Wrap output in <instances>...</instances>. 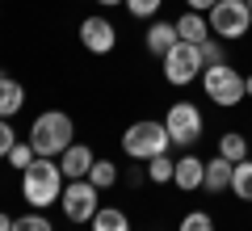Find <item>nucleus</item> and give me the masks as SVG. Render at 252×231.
I'll return each mask as SVG.
<instances>
[{
  "mask_svg": "<svg viewBox=\"0 0 252 231\" xmlns=\"http://www.w3.org/2000/svg\"><path fill=\"white\" fill-rule=\"evenodd\" d=\"M231 194L240 198V202H252V156L235 164V172H231Z\"/></svg>",
  "mask_w": 252,
  "mask_h": 231,
  "instance_id": "6ab92c4d",
  "label": "nucleus"
},
{
  "mask_svg": "<svg viewBox=\"0 0 252 231\" xmlns=\"http://www.w3.org/2000/svg\"><path fill=\"white\" fill-rule=\"evenodd\" d=\"M244 93H248V97H252V71H248V76H244Z\"/></svg>",
  "mask_w": 252,
  "mask_h": 231,
  "instance_id": "c756f323",
  "label": "nucleus"
},
{
  "mask_svg": "<svg viewBox=\"0 0 252 231\" xmlns=\"http://www.w3.org/2000/svg\"><path fill=\"white\" fill-rule=\"evenodd\" d=\"M160 4H164V0H126V13H130V17H139V21H152L156 17V13H160Z\"/></svg>",
  "mask_w": 252,
  "mask_h": 231,
  "instance_id": "393cba45",
  "label": "nucleus"
},
{
  "mask_svg": "<svg viewBox=\"0 0 252 231\" xmlns=\"http://www.w3.org/2000/svg\"><path fill=\"white\" fill-rule=\"evenodd\" d=\"M63 185H67V177H63L59 160H51V156H38L30 168H21V198L30 202V210L55 206L63 198Z\"/></svg>",
  "mask_w": 252,
  "mask_h": 231,
  "instance_id": "f257e3e1",
  "label": "nucleus"
},
{
  "mask_svg": "<svg viewBox=\"0 0 252 231\" xmlns=\"http://www.w3.org/2000/svg\"><path fill=\"white\" fill-rule=\"evenodd\" d=\"M0 231H13V214H4V210H0Z\"/></svg>",
  "mask_w": 252,
  "mask_h": 231,
  "instance_id": "cd10ccee",
  "label": "nucleus"
},
{
  "mask_svg": "<svg viewBox=\"0 0 252 231\" xmlns=\"http://www.w3.org/2000/svg\"><path fill=\"white\" fill-rule=\"evenodd\" d=\"M231 172H235V164L223 160V156L206 160V181H202V189H210V194H227V189H231Z\"/></svg>",
  "mask_w": 252,
  "mask_h": 231,
  "instance_id": "4468645a",
  "label": "nucleus"
},
{
  "mask_svg": "<svg viewBox=\"0 0 252 231\" xmlns=\"http://www.w3.org/2000/svg\"><path fill=\"white\" fill-rule=\"evenodd\" d=\"M202 93H206V101H215V105H223V109L240 105V101L248 97V93H244V76L231 63H219V67L202 71Z\"/></svg>",
  "mask_w": 252,
  "mask_h": 231,
  "instance_id": "20e7f679",
  "label": "nucleus"
},
{
  "mask_svg": "<svg viewBox=\"0 0 252 231\" xmlns=\"http://www.w3.org/2000/svg\"><path fill=\"white\" fill-rule=\"evenodd\" d=\"M89 227H93V231H130V214L118 210V206H101V210L93 214Z\"/></svg>",
  "mask_w": 252,
  "mask_h": 231,
  "instance_id": "f3484780",
  "label": "nucleus"
},
{
  "mask_svg": "<svg viewBox=\"0 0 252 231\" xmlns=\"http://www.w3.org/2000/svg\"><path fill=\"white\" fill-rule=\"evenodd\" d=\"M93 160H97V156H93L89 143H72V147L59 156V168H63V177H67V181H80V177H89Z\"/></svg>",
  "mask_w": 252,
  "mask_h": 231,
  "instance_id": "9b49d317",
  "label": "nucleus"
},
{
  "mask_svg": "<svg viewBox=\"0 0 252 231\" xmlns=\"http://www.w3.org/2000/svg\"><path fill=\"white\" fill-rule=\"evenodd\" d=\"M177 38L181 42H193V46H202L210 38V21H206V13H193V9H185L177 17Z\"/></svg>",
  "mask_w": 252,
  "mask_h": 231,
  "instance_id": "ddd939ff",
  "label": "nucleus"
},
{
  "mask_svg": "<svg viewBox=\"0 0 252 231\" xmlns=\"http://www.w3.org/2000/svg\"><path fill=\"white\" fill-rule=\"evenodd\" d=\"M89 181L101 189V194H105V189H114V185H118V164H114V160H93Z\"/></svg>",
  "mask_w": 252,
  "mask_h": 231,
  "instance_id": "aec40b11",
  "label": "nucleus"
},
{
  "mask_svg": "<svg viewBox=\"0 0 252 231\" xmlns=\"http://www.w3.org/2000/svg\"><path fill=\"white\" fill-rule=\"evenodd\" d=\"M13 231H55L51 219H46V210H30L21 214V219H13Z\"/></svg>",
  "mask_w": 252,
  "mask_h": 231,
  "instance_id": "4be33fe9",
  "label": "nucleus"
},
{
  "mask_svg": "<svg viewBox=\"0 0 252 231\" xmlns=\"http://www.w3.org/2000/svg\"><path fill=\"white\" fill-rule=\"evenodd\" d=\"M164 126H168L172 147H193V143L202 139V131H206V118H202V109L193 105V101H177V105L164 114Z\"/></svg>",
  "mask_w": 252,
  "mask_h": 231,
  "instance_id": "6e6552de",
  "label": "nucleus"
},
{
  "mask_svg": "<svg viewBox=\"0 0 252 231\" xmlns=\"http://www.w3.org/2000/svg\"><path fill=\"white\" fill-rule=\"evenodd\" d=\"M177 231H215V219H210V210H189L181 214Z\"/></svg>",
  "mask_w": 252,
  "mask_h": 231,
  "instance_id": "412c9836",
  "label": "nucleus"
},
{
  "mask_svg": "<svg viewBox=\"0 0 252 231\" xmlns=\"http://www.w3.org/2000/svg\"><path fill=\"white\" fill-rule=\"evenodd\" d=\"M219 156H223V160H231V164L248 160L252 147H248V139H244V131H227V134H219Z\"/></svg>",
  "mask_w": 252,
  "mask_h": 231,
  "instance_id": "dca6fc26",
  "label": "nucleus"
},
{
  "mask_svg": "<svg viewBox=\"0 0 252 231\" xmlns=\"http://www.w3.org/2000/svg\"><path fill=\"white\" fill-rule=\"evenodd\" d=\"M202 181H206V160H202V156H193V151L177 156V177H172V185H177L181 194H198Z\"/></svg>",
  "mask_w": 252,
  "mask_h": 231,
  "instance_id": "9d476101",
  "label": "nucleus"
},
{
  "mask_svg": "<svg viewBox=\"0 0 252 231\" xmlns=\"http://www.w3.org/2000/svg\"><path fill=\"white\" fill-rule=\"evenodd\" d=\"M160 63H164V80L177 84V89L202 80V71H206V63H202V46H193V42H177Z\"/></svg>",
  "mask_w": 252,
  "mask_h": 231,
  "instance_id": "423d86ee",
  "label": "nucleus"
},
{
  "mask_svg": "<svg viewBox=\"0 0 252 231\" xmlns=\"http://www.w3.org/2000/svg\"><path fill=\"white\" fill-rule=\"evenodd\" d=\"M143 168H147V181H156V185H172V177H177V160H172L168 151L156 156V160H147Z\"/></svg>",
  "mask_w": 252,
  "mask_h": 231,
  "instance_id": "a211bd4d",
  "label": "nucleus"
},
{
  "mask_svg": "<svg viewBox=\"0 0 252 231\" xmlns=\"http://www.w3.org/2000/svg\"><path fill=\"white\" fill-rule=\"evenodd\" d=\"M38 160V151H34V143H13V151H9V164H13V168H30V164H34Z\"/></svg>",
  "mask_w": 252,
  "mask_h": 231,
  "instance_id": "b1692460",
  "label": "nucleus"
},
{
  "mask_svg": "<svg viewBox=\"0 0 252 231\" xmlns=\"http://www.w3.org/2000/svg\"><path fill=\"white\" fill-rule=\"evenodd\" d=\"M26 109V89L13 76H0V118H17Z\"/></svg>",
  "mask_w": 252,
  "mask_h": 231,
  "instance_id": "2eb2a0df",
  "label": "nucleus"
},
{
  "mask_svg": "<svg viewBox=\"0 0 252 231\" xmlns=\"http://www.w3.org/2000/svg\"><path fill=\"white\" fill-rule=\"evenodd\" d=\"M80 42L93 55H109L118 46V26L109 17H84L80 21Z\"/></svg>",
  "mask_w": 252,
  "mask_h": 231,
  "instance_id": "1a4fd4ad",
  "label": "nucleus"
},
{
  "mask_svg": "<svg viewBox=\"0 0 252 231\" xmlns=\"http://www.w3.org/2000/svg\"><path fill=\"white\" fill-rule=\"evenodd\" d=\"M30 143H34L38 156H63V151L76 143V122L72 114H63V109H46V114L34 118V126H30Z\"/></svg>",
  "mask_w": 252,
  "mask_h": 231,
  "instance_id": "7ed1b4c3",
  "label": "nucleus"
},
{
  "mask_svg": "<svg viewBox=\"0 0 252 231\" xmlns=\"http://www.w3.org/2000/svg\"><path fill=\"white\" fill-rule=\"evenodd\" d=\"M59 206H63V214H67V223H93V214L101 210V189L93 185L89 177H80V181H67L63 185V198H59Z\"/></svg>",
  "mask_w": 252,
  "mask_h": 231,
  "instance_id": "0eeeda50",
  "label": "nucleus"
},
{
  "mask_svg": "<svg viewBox=\"0 0 252 231\" xmlns=\"http://www.w3.org/2000/svg\"><path fill=\"white\" fill-rule=\"evenodd\" d=\"M219 0H185V9H193V13H210Z\"/></svg>",
  "mask_w": 252,
  "mask_h": 231,
  "instance_id": "bb28decb",
  "label": "nucleus"
},
{
  "mask_svg": "<svg viewBox=\"0 0 252 231\" xmlns=\"http://www.w3.org/2000/svg\"><path fill=\"white\" fill-rule=\"evenodd\" d=\"M202 63H206V67H219V63H227V46H223V38L210 34L206 42H202Z\"/></svg>",
  "mask_w": 252,
  "mask_h": 231,
  "instance_id": "5701e85b",
  "label": "nucleus"
},
{
  "mask_svg": "<svg viewBox=\"0 0 252 231\" xmlns=\"http://www.w3.org/2000/svg\"><path fill=\"white\" fill-rule=\"evenodd\" d=\"M177 42H181V38H177V21H152L147 34H143V46L156 55V59H164Z\"/></svg>",
  "mask_w": 252,
  "mask_h": 231,
  "instance_id": "f8f14e48",
  "label": "nucleus"
},
{
  "mask_svg": "<svg viewBox=\"0 0 252 231\" xmlns=\"http://www.w3.org/2000/svg\"><path fill=\"white\" fill-rule=\"evenodd\" d=\"M93 4H101V9H114V4H126V0H93Z\"/></svg>",
  "mask_w": 252,
  "mask_h": 231,
  "instance_id": "c85d7f7f",
  "label": "nucleus"
},
{
  "mask_svg": "<svg viewBox=\"0 0 252 231\" xmlns=\"http://www.w3.org/2000/svg\"><path fill=\"white\" fill-rule=\"evenodd\" d=\"M206 21H210V34L215 38L240 42V38L252 30V9H248V0H219Z\"/></svg>",
  "mask_w": 252,
  "mask_h": 231,
  "instance_id": "39448f33",
  "label": "nucleus"
},
{
  "mask_svg": "<svg viewBox=\"0 0 252 231\" xmlns=\"http://www.w3.org/2000/svg\"><path fill=\"white\" fill-rule=\"evenodd\" d=\"M168 147H172V139H168L164 118H139V122H130L122 131V156H130L135 164L156 160V156H164Z\"/></svg>",
  "mask_w": 252,
  "mask_h": 231,
  "instance_id": "f03ea898",
  "label": "nucleus"
},
{
  "mask_svg": "<svg viewBox=\"0 0 252 231\" xmlns=\"http://www.w3.org/2000/svg\"><path fill=\"white\" fill-rule=\"evenodd\" d=\"M248 9H252V0H248Z\"/></svg>",
  "mask_w": 252,
  "mask_h": 231,
  "instance_id": "7c9ffc66",
  "label": "nucleus"
},
{
  "mask_svg": "<svg viewBox=\"0 0 252 231\" xmlns=\"http://www.w3.org/2000/svg\"><path fill=\"white\" fill-rule=\"evenodd\" d=\"M13 143H17V131H13V118H0V156H9Z\"/></svg>",
  "mask_w": 252,
  "mask_h": 231,
  "instance_id": "a878e982",
  "label": "nucleus"
}]
</instances>
